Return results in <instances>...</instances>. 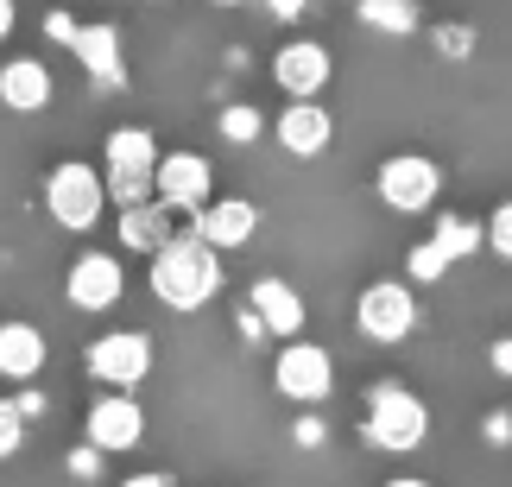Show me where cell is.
Here are the masks:
<instances>
[{
	"instance_id": "cell-11",
	"label": "cell",
	"mask_w": 512,
	"mask_h": 487,
	"mask_svg": "<svg viewBox=\"0 0 512 487\" xmlns=\"http://www.w3.org/2000/svg\"><path fill=\"white\" fill-rule=\"evenodd\" d=\"M146 437V412L140 405H133V393H121V386H114L108 399H95L89 405V443L95 450H133V443Z\"/></svg>"
},
{
	"instance_id": "cell-18",
	"label": "cell",
	"mask_w": 512,
	"mask_h": 487,
	"mask_svg": "<svg viewBox=\"0 0 512 487\" xmlns=\"http://www.w3.org/2000/svg\"><path fill=\"white\" fill-rule=\"evenodd\" d=\"M45 367V336L32 323H0V380H32Z\"/></svg>"
},
{
	"instance_id": "cell-21",
	"label": "cell",
	"mask_w": 512,
	"mask_h": 487,
	"mask_svg": "<svg viewBox=\"0 0 512 487\" xmlns=\"http://www.w3.org/2000/svg\"><path fill=\"white\" fill-rule=\"evenodd\" d=\"M361 19L380 32H418V0H361Z\"/></svg>"
},
{
	"instance_id": "cell-9",
	"label": "cell",
	"mask_w": 512,
	"mask_h": 487,
	"mask_svg": "<svg viewBox=\"0 0 512 487\" xmlns=\"http://www.w3.org/2000/svg\"><path fill=\"white\" fill-rule=\"evenodd\" d=\"M121 291H127V272H121V260H114V253H102V247H89L83 260L70 266V279H64V298H70L76 310H114V304H121Z\"/></svg>"
},
{
	"instance_id": "cell-1",
	"label": "cell",
	"mask_w": 512,
	"mask_h": 487,
	"mask_svg": "<svg viewBox=\"0 0 512 487\" xmlns=\"http://www.w3.org/2000/svg\"><path fill=\"white\" fill-rule=\"evenodd\" d=\"M222 291V247L203 235H171L152 253V298L165 310H203Z\"/></svg>"
},
{
	"instance_id": "cell-16",
	"label": "cell",
	"mask_w": 512,
	"mask_h": 487,
	"mask_svg": "<svg viewBox=\"0 0 512 487\" xmlns=\"http://www.w3.org/2000/svg\"><path fill=\"white\" fill-rule=\"evenodd\" d=\"M70 51H76V64H83L95 83H121V32H114V19H102V26H76Z\"/></svg>"
},
{
	"instance_id": "cell-6",
	"label": "cell",
	"mask_w": 512,
	"mask_h": 487,
	"mask_svg": "<svg viewBox=\"0 0 512 487\" xmlns=\"http://www.w3.org/2000/svg\"><path fill=\"white\" fill-rule=\"evenodd\" d=\"M418 298H411V285L399 279H380V285H367L361 291V304H354V323H361V336L367 342H405L411 329H418Z\"/></svg>"
},
{
	"instance_id": "cell-12",
	"label": "cell",
	"mask_w": 512,
	"mask_h": 487,
	"mask_svg": "<svg viewBox=\"0 0 512 487\" xmlns=\"http://www.w3.org/2000/svg\"><path fill=\"white\" fill-rule=\"evenodd\" d=\"M209 184H215V171H209L203 152H165V159H159V203L203 209L209 203Z\"/></svg>"
},
{
	"instance_id": "cell-2",
	"label": "cell",
	"mask_w": 512,
	"mask_h": 487,
	"mask_svg": "<svg viewBox=\"0 0 512 487\" xmlns=\"http://www.w3.org/2000/svg\"><path fill=\"white\" fill-rule=\"evenodd\" d=\"M108 197L114 209H133V203H152L159 197V140H152L146 127H114L108 146Z\"/></svg>"
},
{
	"instance_id": "cell-19",
	"label": "cell",
	"mask_w": 512,
	"mask_h": 487,
	"mask_svg": "<svg viewBox=\"0 0 512 487\" xmlns=\"http://www.w3.org/2000/svg\"><path fill=\"white\" fill-rule=\"evenodd\" d=\"M171 203H133V209H121V241L133 247V253H159L165 241H171V216H165Z\"/></svg>"
},
{
	"instance_id": "cell-17",
	"label": "cell",
	"mask_w": 512,
	"mask_h": 487,
	"mask_svg": "<svg viewBox=\"0 0 512 487\" xmlns=\"http://www.w3.org/2000/svg\"><path fill=\"white\" fill-rule=\"evenodd\" d=\"M253 317H260L272 336H298L304 329V298L285 279H253Z\"/></svg>"
},
{
	"instance_id": "cell-13",
	"label": "cell",
	"mask_w": 512,
	"mask_h": 487,
	"mask_svg": "<svg viewBox=\"0 0 512 487\" xmlns=\"http://www.w3.org/2000/svg\"><path fill=\"white\" fill-rule=\"evenodd\" d=\"M329 140H336V121L323 114L317 95H310V102H291L279 114V146L291 159H317V152H329Z\"/></svg>"
},
{
	"instance_id": "cell-14",
	"label": "cell",
	"mask_w": 512,
	"mask_h": 487,
	"mask_svg": "<svg viewBox=\"0 0 512 487\" xmlns=\"http://www.w3.org/2000/svg\"><path fill=\"white\" fill-rule=\"evenodd\" d=\"M196 235L215 241V247H247L253 235H260V209H253L247 197H222V203H203V216H196Z\"/></svg>"
},
{
	"instance_id": "cell-4",
	"label": "cell",
	"mask_w": 512,
	"mask_h": 487,
	"mask_svg": "<svg viewBox=\"0 0 512 487\" xmlns=\"http://www.w3.org/2000/svg\"><path fill=\"white\" fill-rule=\"evenodd\" d=\"M45 203H51V216L64 222L70 235H89V228L102 222V209H108V171L64 159L51 171V184H45Z\"/></svg>"
},
{
	"instance_id": "cell-28",
	"label": "cell",
	"mask_w": 512,
	"mask_h": 487,
	"mask_svg": "<svg viewBox=\"0 0 512 487\" xmlns=\"http://www.w3.org/2000/svg\"><path fill=\"white\" fill-rule=\"evenodd\" d=\"M95 456H102L95 443H89V450H76V456H70V475H83V481H89V475H95Z\"/></svg>"
},
{
	"instance_id": "cell-24",
	"label": "cell",
	"mask_w": 512,
	"mask_h": 487,
	"mask_svg": "<svg viewBox=\"0 0 512 487\" xmlns=\"http://www.w3.org/2000/svg\"><path fill=\"white\" fill-rule=\"evenodd\" d=\"M19 443H26V412L13 399H0V456H13Z\"/></svg>"
},
{
	"instance_id": "cell-31",
	"label": "cell",
	"mask_w": 512,
	"mask_h": 487,
	"mask_svg": "<svg viewBox=\"0 0 512 487\" xmlns=\"http://www.w3.org/2000/svg\"><path fill=\"white\" fill-rule=\"evenodd\" d=\"M13 13H19V7H13V0H0V38H7V32H13Z\"/></svg>"
},
{
	"instance_id": "cell-25",
	"label": "cell",
	"mask_w": 512,
	"mask_h": 487,
	"mask_svg": "<svg viewBox=\"0 0 512 487\" xmlns=\"http://www.w3.org/2000/svg\"><path fill=\"white\" fill-rule=\"evenodd\" d=\"M487 247H494L500 260H512V203H500L494 216H487Z\"/></svg>"
},
{
	"instance_id": "cell-8",
	"label": "cell",
	"mask_w": 512,
	"mask_h": 487,
	"mask_svg": "<svg viewBox=\"0 0 512 487\" xmlns=\"http://www.w3.org/2000/svg\"><path fill=\"white\" fill-rule=\"evenodd\" d=\"M146 367H152V336H140V329H114V336L102 342H89V374L102 380V386H140L146 380Z\"/></svg>"
},
{
	"instance_id": "cell-30",
	"label": "cell",
	"mask_w": 512,
	"mask_h": 487,
	"mask_svg": "<svg viewBox=\"0 0 512 487\" xmlns=\"http://www.w3.org/2000/svg\"><path fill=\"white\" fill-rule=\"evenodd\" d=\"M121 487H171V481H165V475H159V469H146V475H127V481H121Z\"/></svg>"
},
{
	"instance_id": "cell-22",
	"label": "cell",
	"mask_w": 512,
	"mask_h": 487,
	"mask_svg": "<svg viewBox=\"0 0 512 487\" xmlns=\"http://www.w3.org/2000/svg\"><path fill=\"white\" fill-rule=\"evenodd\" d=\"M222 133H228L234 146H247V140H260V133H266V114L247 108V102H234V108H222Z\"/></svg>"
},
{
	"instance_id": "cell-7",
	"label": "cell",
	"mask_w": 512,
	"mask_h": 487,
	"mask_svg": "<svg viewBox=\"0 0 512 487\" xmlns=\"http://www.w3.org/2000/svg\"><path fill=\"white\" fill-rule=\"evenodd\" d=\"M272 380H279L285 399L317 405V399H329V386H336V361H329V348L291 336V342L279 348V361H272Z\"/></svg>"
},
{
	"instance_id": "cell-26",
	"label": "cell",
	"mask_w": 512,
	"mask_h": 487,
	"mask_svg": "<svg viewBox=\"0 0 512 487\" xmlns=\"http://www.w3.org/2000/svg\"><path fill=\"white\" fill-rule=\"evenodd\" d=\"M487 367H494L500 380H512V336H500L494 348H487Z\"/></svg>"
},
{
	"instance_id": "cell-29",
	"label": "cell",
	"mask_w": 512,
	"mask_h": 487,
	"mask_svg": "<svg viewBox=\"0 0 512 487\" xmlns=\"http://www.w3.org/2000/svg\"><path fill=\"white\" fill-rule=\"evenodd\" d=\"M475 45V32H462V26H443V51H468Z\"/></svg>"
},
{
	"instance_id": "cell-15",
	"label": "cell",
	"mask_w": 512,
	"mask_h": 487,
	"mask_svg": "<svg viewBox=\"0 0 512 487\" xmlns=\"http://www.w3.org/2000/svg\"><path fill=\"white\" fill-rule=\"evenodd\" d=\"M0 102L13 114H38L51 102V70L38 64V57H13V64H0Z\"/></svg>"
},
{
	"instance_id": "cell-20",
	"label": "cell",
	"mask_w": 512,
	"mask_h": 487,
	"mask_svg": "<svg viewBox=\"0 0 512 487\" xmlns=\"http://www.w3.org/2000/svg\"><path fill=\"white\" fill-rule=\"evenodd\" d=\"M481 241H487V235H481V228L468 222V216H437V235H430V247H437L449 266H456V260H468V253H475Z\"/></svg>"
},
{
	"instance_id": "cell-5",
	"label": "cell",
	"mask_w": 512,
	"mask_h": 487,
	"mask_svg": "<svg viewBox=\"0 0 512 487\" xmlns=\"http://www.w3.org/2000/svg\"><path fill=\"white\" fill-rule=\"evenodd\" d=\"M373 190H380V203L399 209V216H424V209L437 203V190H443V171L430 165L424 152H392L380 165V178H373Z\"/></svg>"
},
{
	"instance_id": "cell-23",
	"label": "cell",
	"mask_w": 512,
	"mask_h": 487,
	"mask_svg": "<svg viewBox=\"0 0 512 487\" xmlns=\"http://www.w3.org/2000/svg\"><path fill=\"white\" fill-rule=\"evenodd\" d=\"M405 272H411V279H418V285H430V279H443V272H449V260H443V253L437 247H411V260H405Z\"/></svg>"
},
{
	"instance_id": "cell-3",
	"label": "cell",
	"mask_w": 512,
	"mask_h": 487,
	"mask_svg": "<svg viewBox=\"0 0 512 487\" xmlns=\"http://www.w3.org/2000/svg\"><path fill=\"white\" fill-rule=\"evenodd\" d=\"M361 437L373 443V450H386V456L418 450V443L430 437V412H424V399H418V393H405V386H373L367 418H361Z\"/></svg>"
},
{
	"instance_id": "cell-10",
	"label": "cell",
	"mask_w": 512,
	"mask_h": 487,
	"mask_svg": "<svg viewBox=\"0 0 512 487\" xmlns=\"http://www.w3.org/2000/svg\"><path fill=\"white\" fill-rule=\"evenodd\" d=\"M272 83H279L291 102L323 95V83H329V51L317 45V38H291V45L272 57Z\"/></svg>"
},
{
	"instance_id": "cell-32",
	"label": "cell",
	"mask_w": 512,
	"mask_h": 487,
	"mask_svg": "<svg viewBox=\"0 0 512 487\" xmlns=\"http://www.w3.org/2000/svg\"><path fill=\"white\" fill-rule=\"evenodd\" d=\"M386 487H430V481H418V475H392Z\"/></svg>"
},
{
	"instance_id": "cell-27",
	"label": "cell",
	"mask_w": 512,
	"mask_h": 487,
	"mask_svg": "<svg viewBox=\"0 0 512 487\" xmlns=\"http://www.w3.org/2000/svg\"><path fill=\"white\" fill-rule=\"evenodd\" d=\"M45 32H51V38H64V45H70V38H76V19H70V13H51V19H45Z\"/></svg>"
}]
</instances>
